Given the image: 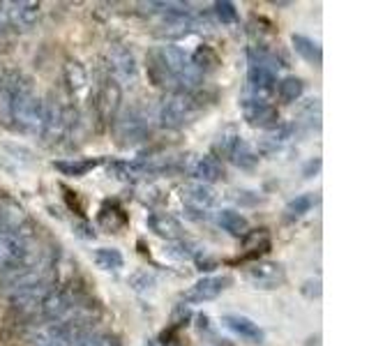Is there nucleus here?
Instances as JSON below:
<instances>
[{
	"instance_id": "1",
	"label": "nucleus",
	"mask_w": 369,
	"mask_h": 346,
	"mask_svg": "<svg viewBox=\"0 0 369 346\" xmlns=\"http://www.w3.org/2000/svg\"><path fill=\"white\" fill-rule=\"evenodd\" d=\"M155 54L160 56V61L164 63L167 72L171 74L173 83H176V91H189V93H194V88H197L203 81V74L199 72L197 67H194L189 54L184 51L182 46L169 42V44L155 49Z\"/></svg>"
},
{
	"instance_id": "2",
	"label": "nucleus",
	"mask_w": 369,
	"mask_h": 346,
	"mask_svg": "<svg viewBox=\"0 0 369 346\" xmlns=\"http://www.w3.org/2000/svg\"><path fill=\"white\" fill-rule=\"evenodd\" d=\"M201 111L199 97L189 91H173L160 108V123L167 130H180L189 125Z\"/></svg>"
},
{
	"instance_id": "3",
	"label": "nucleus",
	"mask_w": 369,
	"mask_h": 346,
	"mask_svg": "<svg viewBox=\"0 0 369 346\" xmlns=\"http://www.w3.org/2000/svg\"><path fill=\"white\" fill-rule=\"evenodd\" d=\"M242 106V116L245 121L254 127H264V130H273L279 125V113L277 106L270 104L266 97H256V95H247L245 100L240 102Z\"/></svg>"
},
{
	"instance_id": "4",
	"label": "nucleus",
	"mask_w": 369,
	"mask_h": 346,
	"mask_svg": "<svg viewBox=\"0 0 369 346\" xmlns=\"http://www.w3.org/2000/svg\"><path fill=\"white\" fill-rule=\"evenodd\" d=\"M233 284V280L229 275H215V277H203V280L194 282L187 291H184L182 300L187 305H203L215 300L222 291H227Z\"/></svg>"
},
{
	"instance_id": "5",
	"label": "nucleus",
	"mask_w": 369,
	"mask_h": 346,
	"mask_svg": "<svg viewBox=\"0 0 369 346\" xmlns=\"http://www.w3.org/2000/svg\"><path fill=\"white\" fill-rule=\"evenodd\" d=\"M109 63H111V72L113 78L123 86H134L139 78V65H137V58L130 51L128 46L123 44H115L111 46L109 51Z\"/></svg>"
},
{
	"instance_id": "6",
	"label": "nucleus",
	"mask_w": 369,
	"mask_h": 346,
	"mask_svg": "<svg viewBox=\"0 0 369 346\" xmlns=\"http://www.w3.org/2000/svg\"><path fill=\"white\" fill-rule=\"evenodd\" d=\"M247 280L254 289L273 291V289H279V286L286 282V273L275 261H259V263L247 268Z\"/></svg>"
},
{
	"instance_id": "7",
	"label": "nucleus",
	"mask_w": 369,
	"mask_h": 346,
	"mask_svg": "<svg viewBox=\"0 0 369 346\" xmlns=\"http://www.w3.org/2000/svg\"><path fill=\"white\" fill-rule=\"evenodd\" d=\"M7 26L14 31H31L40 19V3L33 0H19V3H5Z\"/></svg>"
},
{
	"instance_id": "8",
	"label": "nucleus",
	"mask_w": 369,
	"mask_h": 346,
	"mask_svg": "<svg viewBox=\"0 0 369 346\" xmlns=\"http://www.w3.org/2000/svg\"><path fill=\"white\" fill-rule=\"evenodd\" d=\"M148 134H150L148 118H145V113L137 106L130 108L118 121V136L123 138V143H139Z\"/></svg>"
},
{
	"instance_id": "9",
	"label": "nucleus",
	"mask_w": 369,
	"mask_h": 346,
	"mask_svg": "<svg viewBox=\"0 0 369 346\" xmlns=\"http://www.w3.org/2000/svg\"><path fill=\"white\" fill-rule=\"evenodd\" d=\"M182 201L187 203V208L197 213H206L208 208L215 205L217 201V192L212 185H203V183H187L180 190Z\"/></svg>"
},
{
	"instance_id": "10",
	"label": "nucleus",
	"mask_w": 369,
	"mask_h": 346,
	"mask_svg": "<svg viewBox=\"0 0 369 346\" xmlns=\"http://www.w3.org/2000/svg\"><path fill=\"white\" fill-rule=\"evenodd\" d=\"M123 100V88L115 78H104V83L100 86V95H97V106H100V113L106 123L115 121Z\"/></svg>"
},
{
	"instance_id": "11",
	"label": "nucleus",
	"mask_w": 369,
	"mask_h": 346,
	"mask_svg": "<svg viewBox=\"0 0 369 346\" xmlns=\"http://www.w3.org/2000/svg\"><path fill=\"white\" fill-rule=\"evenodd\" d=\"M222 323L227 325V328L236 335V337H240L242 342L247 344H264V330L259 328V325L247 319V316H240V314H227L222 316Z\"/></svg>"
},
{
	"instance_id": "12",
	"label": "nucleus",
	"mask_w": 369,
	"mask_h": 346,
	"mask_svg": "<svg viewBox=\"0 0 369 346\" xmlns=\"http://www.w3.org/2000/svg\"><path fill=\"white\" fill-rule=\"evenodd\" d=\"M192 175L197 178V183L212 185L224 178V164H222L215 155H203L197 160V164L192 166Z\"/></svg>"
},
{
	"instance_id": "13",
	"label": "nucleus",
	"mask_w": 369,
	"mask_h": 346,
	"mask_svg": "<svg viewBox=\"0 0 369 346\" xmlns=\"http://www.w3.org/2000/svg\"><path fill=\"white\" fill-rule=\"evenodd\" d=\"M145 224L150 226L152 233L162 235V238H169V240H178L182 235V226L176 217H171L167 213H150L145 217Z\"/></svg>"
},
{
	"instance_id": "14",
	"label": "nucleus",
	"mask_w": 369,
	"mask_h": 346,
	"mask_svg": "<svg viewBox=\"0 0 369 346\" xmlns=\"http://www.w3.org/2000/svg\"><path fill=\"white\" fill-rule=\"evenodd\" d=\"M291 136H293V125H277L273 130H268L266 136L261 138V153H277L281 146H286L291 141Z\"/></svg>"
},
{
	"instance_id": "15",
	"label": "nucleus",
	"mask_w": 369,
	"mask_h": 346,
	"mask_svg": "<svg viewBox=\"0 0 369 346\" xmlns=\"http://www.w3.org/2000/svg\"><path fill=\"white\" fill-rule=\"evenodd\" d=\"M217 224L227 233L236 235V238H245V235L249 233V222L238 210H222L217 215Z\"/></svg>"
},
{
	"instance_id": "16",
	"label": "nucleus",
	"mask_w": 369,
	"mask_h": 346,
	"mask_svg": "<svg viewBox=\"0 0 369 346\" xmlns=\"http://www.w3.org/2000/svg\"><path fill=\"white\" fill-rule=\"evenodd\" d=\"M291 42H293V49L305 58L307 63L312 65H321L323 61V51L321 46H318V42H314L312 37H305V35H293L291 37Z\"/></svg>"
},
{
	"instance_id": "17",
	"label": "nucleus",
	"mask_w": 369,
	"mask_h": 346,
	"mask_svg": "<svg viewBox=\"0 0 369 346\" xmlns=\"http://www.w3.org/2000/svg\"><path fill=\"white\" fill-rule=\"evenodd\" d=\"M100 164H102L100 157H97V160H61V162H53V166L63 175H72V178H81L88 171L97 169Z\"/></svg>"
},
{
	"instance_id": "18",
	"label": "nucleus",
	"mask_w": 369,
	"mask_h": 346,
	"mask_svg": "<svg viewBox=\"0 0 369 346\" xmlns=\"http://www.w3.org/2000/svg\"><path fill=\"white\" fill-rule=\"evenodd\" d=\"M275 91H277V95H279L281 102L293 104V102L300 100V97H303V93H305V83L300 81L298 76H284L281 81H277Z\"/></svg>"
},
{
	"instance_id": "19",
	"label": "nucleus",
	"mask_w": 369,
	"mask_h": 346,
	"mask_svg": "<svg viewBox=\"0 0 369 346\" xmlns=\"http://www.w3.org/2000/svg\"><path fill=\"white\" fill-rule=\"evenodd\" d=\"M231 162L238 166V169H245V171H249V169H254L256 166V162H259V155L251 151V146L245 141V138H240L238 141V146L233 148V153H231Z\"/></svg>"
},
{
	"instance_id": "20",
	"label": "nucleus",
	"mask_w": 369,
	"mask_h": 346,
	"mask_svg": "<svg viewBox=\"0 0 369 346\" xmlns=\"http://www.w3.org/2000/svg\"><path fill=\"white\" fill-rule=\"evenodd\" d=\"M95 263L102 270H120L125 265V259L120 250H115V247H100V250H95Z\"/></svg>"
},
{
	"instance_id": "21",
	"label": "nucleus",
	"mask_w": 369,
	"mask_h": 346,
	"mask_svg": "<svg viewBox=\"0 0 369 346\" xmlns=\"http://www.w3.org/2000/svg\"><path fill=\"white\" fill-rule=\"evenodd\" d=\"M240 138H242V136H240V132L236 130V127H233V125H227L224 130H222V132L217 134V138H215V153L224 155V157H231L233 148L238 146Z\"/></svg>"
},
{
	"instance_id": "22",
	"label": "nucleus",
	"mask_w": 369,
	"mask_h": 346,
	"mask_svg": "<svg viewBox=\"0 0 369 346\" xmlns=\"http://www.w3.org/2000/svg\"><path fill=\"white\" fill-rule=\"evenodd\" d=\"M314 203H316V196L314 194H300V196H296V199L289 201L286 208H284L286 220H300V217L312 210Z\"/></svg>"
},
{
	"instance_id": "23",
	"label": "nucleus",
	"mask_w": 369,
	"mask_h": 346,
	"mask_svg": "<svg viewBox=\"0 0 369 346\" xmlns=\"http://www.w3.org/2000/svg\"><path fill=\"white\" fill-rule=\"evenodd\" d=\"M189 58H192L194 67H197L201 74L208 72V69H215L217 67V54L212 51L210 46H199L197 51L189 54Z\"/></svg>"
},
{
	"instance_id": "24",
	"label": "nucleus",
	"mask_w": 369,
	"mask_h": 346,
	"mask_svg": "<svg viewBox=\"0 0 369 346\" xmlns=\"http://www.w3.org/2000/svg\"><path fill=\"white\" fill-rule=\"evenodd\" d=\"M164 252H167L169 256H173V259H178V261H189V259H197V254L199 250H194V245L187 243V240H171L167 247H164Z\"/></svg>"
},
{
	"instance_id": "25",
	"label": "nucleus",
	"mask_w": 369,
	"mask_h": 346,
	"mask_svg": "<svg viewBox=\"0 0 369 346\" xmlns=\"http://www.w3.org/2000/svg\"><path fill=\"white\" fill-rule=\"evenodd\" d=\"M130 286L137 293H150V291H155V286H157V277L148 270H139L130 277Z\"/></svg>"
},
{
	"instance_id": "26",
	"label": "nucleus",
	"mask_w": 369,
	"mask_h": 346,
	"mask_svg": "<svg viewBox=\"0 0 369 346\" xmlns=\"http://www.w3.org/2000/svg\"><path fill=\"white\" fill-rule=\"evenodd\" d=\"M212 12H215L217 21L222 26H231L238 21V9L233 3H229V0H217V3L212 5Z\"/></svg>"
},
{
	"instance_id": "27",
	"label": "nucleus",
	"mask_w": 369,
	"mask_h": 346,
	"mask_svg": "<svg viewBox=\"0 0 369 346\" xmlns=\"http://www.w3.org/2000/svg\"><path fill=\"white\" fill-rule=\"evenodd\" d=\"M65 78H67V83H70L72 91H79V88H83L85 81H88V76H85V69L79 63H67L65 65Z\"/></svg>"
},
{
	"instance_id": "28",
	"label": "nucleus",
	"mask_w": 369,
	"mask_h": 346,
	"mask_svg": "<svg viewBox=\"0 0 369 346\" xmlns=\"http://www.w3.org/2000/svg\"><path fill=\"white\" fill-rule=\"evenodd\" d=\"M100 224L104 226V229H109L111 233H115L120 229V226H125V215L118 210V208H102L100 213Z\"/></svg>"
},
{
	"instance_id": "29",
	"label": "nucleus",
	"mask_w": 369,
	"mask_h": 346,
	"mask_svg": "<svg viewBox=\"0 0 369 346\" xmlns=\"http://www.w3.org/2000/svg\"><path fill=\"white\" fill-rule=\"evenodd\" d=\"M303 293L307 295V298H318V295H321V280H318V277L307 280L303 284Z\"/></svg>"
},
{
	"instance_id": "30",
	"label": "nucleus",
	"mask_w": 369,
	"mask_h": 346,
	"mask_svg": "<svg viewBox=\"0 0 369 346\" xmlns=\"http://www.w3.org/2000/svg\"><path fill=\"white\" fill-rule=\"evenodd\" d=\"M318 169H321V160H312L305 166V178H312Z\"/></svg>"
},
{
	"instance_id": "31",
	"label": "nucleus",
	"mask_w": 369,
	"mask_h": 346,
	"mask_svg": "<svg viewBox=\"0 0 369 346\" xmlns=\"http://www.w3.org/2000/svg\"><path fill=\"white\" fill-rule=\"evenodd\" d=\"M167 346H180V344H178V340H173V342H167Z\"/></svg>"
},
{
	"instance_id": "32",
	"label": "nucleus",
	"mask_w": 369,
	"mask_h": 346,
	"mask_svg": "<svg viewBox=\"0 0 369 346\" xmlns=\"http://www.w3.org/2000/svg\"><path fill=\"white\" fill-rule=\"evenodd\" d=\"M215 346H231V344H227V342H219V344H215Z\"/></svg>"
}]
</instances>
